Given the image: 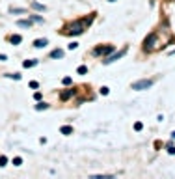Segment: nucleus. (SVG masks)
Returning <instances> with one entry per match:
<instances>
[{"label":"nucleus","instance_id":"obj_1","mask_svg":"<svg viewBox=\"0 0 175 179\" xmlns=\"http://www.w3.org/2000/svg\"><path fill=\"white\" fill-rule=\"evenodd\" d=\"M90 22H91V19H82V21H75V22H71L69 26H67V30H63V34H71V35H78V34H82V32L86 30V26H90Z\"/></svg>","mask_w":175,"mask_h":179},{"label":"nucleus","instance_id":"obj_2","mask_svg":"<svg viewBox=\"0 0 175 179\" xmlns=\"http://www.w3.org/2000/svg\"><path fill=\"white\" fill-rule=\"evenodd\" d=\"M151 86H153V80H149V78H144V80H136V82H132V86H130V88L136 90V91H142V90H149Z\"/></svg>","mask_w":175,"mask_h":179},{"label":"nucleus","instance_id":"obj_3","mask_svg":"<svg viewBox=\"0 0 175 179\" xmlns=\"http://www.w3.org/2000/svg\"><path fill=\"white\" fill-rule=\"evenodd\" d=\"M125 52H127V49L119 50V52H114V54H110V56H108V58L104 60V63H112V62H116V60H119V58H123V56H125Z\"/></svg>","mask_w":175,"mask_h":179},{"label":"nucleus","instance_id":"obj_4","mask_svg":"<svg viewBox=\"0 0 175 179\" xmlns=\"http://www.w3.org/2000/svg\"><path fill=\"white\" fill-rule=\"evenodd\" d=\"M112 52V47H97L93 50V56H101V54H110Z\"/></svg>","mask_w":175,"mask_h":179},{"label":"nucleus","instance_id":"obj_5","mask_svg":"<svg viewBox=\"0 0 175 179\" xmlns=\"http://www.w3.org/2000/svg\"><path fill=\"white\" fill-rule=\"evenodd\" d=\"M49 45V39H35L34 41V47L35 49H43V47Z\"/></svg>","mask_w":175,"mask_h":179},{"label":"nucleus","instance_id":"obj_6","mask_svg":"<svg viewBox=\"0 0 175 179\" xmlns=\"http://www.w3.org/2000/svg\"><path fill=\"white\" fill-rule=\"evenodd\" d=\"M17 26H21V28H30V26H32V21H30V19H28V21H26V19H22V21L17 22Z\"/></svg>","mask_w":175,"mask_h":179},{"label":"nucleus","instance_id":"obj_7","mask_svg":"<svg viewBox=\"0 0 175 179\" xmlns=\"http://www.w3.org/2000/svg\"><path fill=\"white\" fill-rule=\"evenodd\" d=\"M50 58H63V50L62 49H54L50 52Z\"/></svg>","mask_w":175,"mask_h":179},{"label":"nucleus","instance_id":"obj_8","mask_svg":"<svg viewBox=\"0 0 175 179\" xmlns=\"http://www.w3.org/2000/svg\"><path fill=\"white\" fill-rule=\"evenodd\" d=\"M32 7H34L35 11H45L47 10V7L43 6V4H39V2H32Z\"/></svg>","mask_w":175,"mask_h":179},{"label":"nucleus","instance_id":"obj_9","mask_svg":"<svg viewBox=\"0 0 175 179\" xmlns=\"http://www.w3.org/2000/svg\"><path fill=\"white\" fill-rule=\"evenodd\" d=\"M22 65L24 67H34V65H37V60H24Z\"/></svg>","mask_w":175,"mask_h":179},{"label":"nucleus","instance_id":"obj_10","mask_svg":"<svg viewBox=\"0 0 175 179\" xmlns=\"http://www.w3.org/2000/svg\"><path fill=\"white\" fill-rule=\"evenodd\" d=\"M9 41L13 43V45H19V43L22 41V37H21V35H11V37H9Z\"/></svg>","mask_w":175,"mask_h":179},{"label":"nucleus","instance_id":"obj_11","mask_svg":"<svg viewBox=\"0 0 175 179\" xmlns=\"http://www.w3.org/2000/svg\"><path fill=\"white\" fill-rule=\"evenodd\" d=\"M60 131H62L63 134H71V133H73V127H69V125H63Z\"/></svg>","mask_w":175,"mask_h":179},{"label":"nucleus","instance_id":"obj_12","mask_svg":"<svg viewBox=\"0 0 175 179\" xmlns=\"http://www.w3.org/2000/svg\"><path fill=\"white\" fill-rule=\"evenodd\" d=\"M47 108H49L47 103H37V105H35V110H47Z\"/></svg>","mask_w":175,"mask_h":179},{"label":"nucleus","instance_id":"obj_13","mask_svg":"<svg viewBox=\"0 0 175 179\" xmlns=\"http://www.w3.org/2000/svg\"><path fill=\"white\" fill-rule=\"evenodd\" d=\"M11 13H26V10H22V7H9Z\"/></svg>","mask_w":175,"mask_h":179},{"label":"nucleus","instance_id":"obj_14","mask_svg":"<svg viewBox=\"0 0 175 179\" xmlns=\"http://www.w3.org/2000/svg\"><path fill=\"white\" fill-rule=\"evenodd\" d=\"M7 78H15V80H21V75L19 73H9V75H6Z\"/></svg>","mask_w":175,"mask_h":179},{"label":"nucleus","instance_id":"obj_15","mask_svg":"<svg viewBox=\"0 0 175 179\" xmlns=\"http://www.w3.org/2000/svg\"><path fill=\"white\" fill-rule=\"evenodd\" d=\"M71 95H73V90H69V91H63V93H62V99H69Z\"/></svg>","mask_w":175,"mask_h":179},{"label":"nucleus","instance_id":"obj_16","mask_svg":"<svg viewBox=\"0 0 175 179\" xmlns=\"http://www.w3.org/2000/svg\"><path fill=\"white\" fill-rule=\"evenodd\" d=\"M13 164H15V166H21V164H22V159H21V157H15V159H13Z\"/></svg>","mask_w":175,"mask_h":179},{"label":"nucleus","instance_id":"obj_17","mask_svg":"<svg viewBox=\"0 0 175 179\" xmlns=\"http://www.w3.org/2000/svg\"><path fill=\"white\" fill-rule=\"evenodd\" d=\"M78 73H80V75L88 73V67H86V65H80V67H78Z\"/></svg>","mask_w":175,"mask_h":179},{"label":"nucleus","instance_id":"obj_18","mask_svg":"<svg viewBox=\"0 0 175 179\" xmlns=\"http://www.w3.org/2000/svg\"><path fill=\"white\" fill-rule=\"evenodd\" d=\"M32 21H35V22H43V17H37V15H34V17H32Z\"/></svg>","mask_w":175,"mask_h":179},{"label":"nucleus","instance_id":"obj_19","mask_svg":"<svg viewBox=\"0 0 175 179\" xmlns=\"http://www.w3.org/2000/svg\"><path fill=\"white\" fill-rule=\"evenodd\" d=\"M108 91H110V90L106 88V86H102V88H101V93H102V95H108Z\"/></svg>","mask_w":175,"mask_h":179},{"label":"nucleus","instance_id":"obj_20","mask_svg":"<svg viewBox=\"0 0 175 179\" xmlns=\"http://www.w3.org/2000/svg\"><path fill=\"white\" fill-rule=\"evenodd\" d=\"M71 82H73V80H71V78H69V77H65V78H63V84H65V86H69V84H71Z\"/></svg>","mask_w":175,"mask_h":179},{"label":"nucleus","instance_id":"obj_21","mask_svg":"<svg viewBox=\"0 0 175 179\" xmlns=\"http://www.w3.org/2000/svg\"><path fill=\"white\" fill-rule=\"evenodd\" d=\"M6 162H7L6 157H0V166H6Z\"/></svg>","mask_w":175,"mask_h":179},{"label":"nucleus","instance_id":"obj_22","mask_svg":"<svg viewBox=\"0 0 175 179\" xmlns=\"http://www.w3.org/2000/svg\"><path fill=\"white\" fill-rule=\"evenodd\" d=\"M77 47H78V43H75V41H73V43H71V45H69V50H75V49H77Z\"/></svg>","mask_w":175,"mask_h":179},{"label":"nucleus","instance_id":"obj_23","mask_svg":"<svg viewBox=\"0 0 175 179\" xmlns=\"http://www.w3.org/2000/svg\"><path fill=\"white\" fill-rule=\"evenodd\" d=\"M168 153H172V155H175V148H173V146H170V148H168Z\"/></svg>","mask_w":175,"mask_h":179},{"label":"nucleus","instance_id":"obj_24","mask_svg":"<svg viewBox=\"0 0 175 179\" xmlns=\"http://www.w3.org/2000/svg\"><path fill=\"white\" fill-rule=\"evenodd\" d=\"M6 60H7L6 54H0V62H6Z\"/></svg>","mask_w":175,"mask_h":179},{"label":"nucleus","instance_id":"obj_25","mask_svg":"<svg viewBox=\"0 0 175 179\" xmlns=\"http://www.w3.org/2000/svg\"><path fill=\"white\" fill-rule=\"evenodd\" d=\"M172 138H175V131H173V133H172Z\"/></svg>","mask_w":175,"mask_h":179},{"label":"nucleus","instance_id":"obj_26","mask_svg":"<svg viewBox=\"0 0 175 179\" xmlns=\"http://www.w3.org/2000/svg\"><path fill=\"white\" fill-rule=\"evenodd\" d=\"M108 2H116V0H108Z\"/></svg>","mask_w":175,"mask_h":179}]
</instances>
